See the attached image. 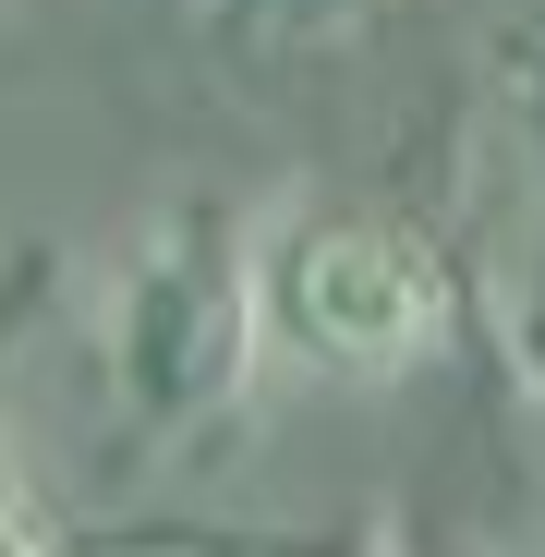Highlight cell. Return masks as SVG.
<instances>
[{
  "instance_id": "6da1fadb",
  "label": "cell",
  "mask_w": 545,
  "mask_h": 557,
  "mask_svg": "<svg viewBox=\"0 0 545 557\" xmlns=\"http://www.w3.org/2000/svg\"><path fill=\"white\" fill-rule=\"evenodd\" d=\"M255 339L315 376H400L448 339V267L400 219L304 207L255 243Z\"/></svg>"
},
{
  "instance_id": "7a4b0ae2",
  "label": "cell",
  "mask_w": 545,
  "mask_h": 557,
  "mask_svg": "<svg viewBox=\"0 0 545 557\" xmlns=\"http://www.w3.org/2000/svg\"><path fill=\"white\" fill-rule=\"evenodd\" d=\"M110 363H122V400L146 424H195L243 388L255 363V255L219 219H170L134 267H122V304H110Z\"/></svg>"
},
{
  "instance_id": "3957f363",
  "label": "cell",
  "mask_w": 545,
  "mask_h": 557,
  "mask_svg": "<svg viewBox=\"0 0 545 557\" xmlns=\"http://www.w3.org/2000/svg\"><path fill=\"white\" fill-rule=\"evenodd\" d=\"M0 557H37V533H25V509L0 497Z\"/></svg>"
},
{
  "instance_id": "277c9868",
  "label": "cell",
  "mask_w": 545,
  "mask_h": 557,
  "mask_svg": "<svg viewBox=\"0 0 545 557\" xmlns=\"http://www.w3.org/2000/svg\"><path fill=\"white\" fill-rule=\"evenodd\" d=\"M255 13H327V0H255Z\"/></svg>"
}]
</instances>
